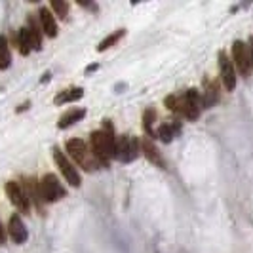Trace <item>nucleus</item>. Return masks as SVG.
<instances>
[{
  "instance_id": "1",
  "label": "nucleus",
  "mask_w": 253,
  "mask_h": 253,
  "mask_svg": "<svg viewBox=\"0 0 253 253\" xmlns=\"http://www.w3.org/2000/svg\"><path fill=\"white\" fill-rule=\"evenodd\" d=\"M116 152H118V141L114 137L113 126L107 120L105 129L91 133V154L97 166H107L113 158H116Z\"/></svg>"
},
{
  "instance_id": "2",
  "label": "nucleus",
  "mask_w": 253,
  "mask_h": 253,
  "mask_svg": "<svg viewBox=\"0 0 253 253\" xmlns=\"http://www.w3.org/2000/svg\"><path fill=\"white\" fill-rule=\"evenodd\" d=\"M67 152L71 154V158L75 160L76 164H80L84 169H93L97 168V162L93 158L91 151L88 149V145L82 139H69L67 141Z\"/></svg>"
},
{
  "instance_id": "3",
  "label": "nucleus",
  "mask_w": 253,
  "mask_h": 253,
  "mask_svg": "<svg viewBox=\"0 0 253 253\" xmlns=\"http://www.w3.org/2000/svg\"><path fill=\"white\" fill-rule=\"evenodd\" d=\"M202 95L198 89H187L185 95H181V114L189 120H196L202 113Z\"/></svg>"
},
{
  "instance_id": "4",
  "label": "nucleus",
  "mask_w": 253,
  "mask_h": 253,
  "mask_svg": "<svg viewBox=\"0 0 253 253\" xmlns=\"http://www.w3.org/2000/svg\"><path fill=\"white\" fill-rule=\"evenodd\" d=\"M40 190H42V198L44 202H57L65 196L63 185L59 183V179L53 173H46L40 181Z\"/></svg>"
},
{
  "instance_id": "5",
  "label": "nucleus",
  "mask_w": 253,
  "mask_h": 253,
  "mask_svg": "<svg viewBox=\"0 0 253 253\" xmlns=\"http://www.w3.org/2000/svg\"><path fill=\"white\" fill-rule=\"evenodd\" d=\"M53 160H55V164L59 168V171L63 173V177L67 179V183H71L73 187H80V175H78V171H76L75 164L67 158V154L63 151H59L57 147L53 149Z\"/></svg>"
},
{
  "instance_id": "6",
  "label": "nucleus",
  "mask_w": 253,
  "mask_h": 253,
  "mask_svg": "<svg viewBox=\"0 0 253 253\" xmlns=\"http://www.w3.org/2000/svg\"><path fill=\"white\" fill-rule=\"evenodd\" d=\"M219 73H221V82H223V86L227 91H232V89L236 88V80H238V76H236V69H234V65H232V59H228V55L225 51H219Z\"/></svg>"
},
{
  "instance_id": "7",
  "label": "nucleus",
  "mask_w": 253,
  "mask_h": 253,
  "mask_svg": "<svg viewBox=\"0 0 253 253\" xmlns=\"http://www.w3.org/2000/svg\"><path fill=\"white\" fill-rule=\"evenodd\" d=\"M232 65L234 69H238L242 76H248L252 73V65H250V55H248V46L242 40L232 42Z\"/></svg>"
},
{
  "instance_id": "8",
  "label": "nucleus",
  "mask_w": 253,
  "mask_h": 253,
  "mask_svg": "<svg viewBox=\"0 0 253 253\" xmlns=\"http://www.w3.org/2000/svg\"><path fill=\"white\" fill-rule=\"evenodd\" d=\"M141 147H139V141L135 139V137H129V135H122L120 139H118V152H116V158L120 160V162H133L135 158H137V154H139Z\"/></svg>"
},
{
  "instance_id": "9",
  "label": "nucleus",
  "mask_w": 253,
  "mask_h": 253,
  "mask_svg": "<svg viewBox=\"0 0 253 253\" xmlns=\"http://www.w3.org/2000/svg\"><path fill=\"white\" fill-rule=\"evenodd\" d=\"M6 194H8V198H10V202L17 208V210H21L23 213L29 211V208H31V202H29V192H27L17 181H8L6 183Z\"/></svg>"
},
{
  "instance_id": "10",
  "label": "nucleus",
  "mask_w": 253,
  "mask_h": 253,
  "mask_svg": "<svg viewBox=\"0 0 253 253\" xmlns=\"http://www.w3.org/2000/svg\"><path fill=\"white\" fill-rule=\"evenodd\" d=\"M141 147V152L145 154V158L149 160V162H152L154 166H158V168H164V160H162V154L158 152V149H156V145L152 143L151 137H143L139 143Z\"/></svg>"
},
{
  "instance_id": "11",
  "label": "nucleus",
  "mask_w": 253,
  "mask_h": 253,
  "mask_svg": "<svg viewBox=\"0 0 253 253\" xmlns=\"http://www.w3.org/2000/svg\"><path fill=\"white\" fill-rule=\"evenodd\" d=\"M8 234H10V238H12L15 244H23L27 240V228L23 225V221H21V217L17 215H12L10 217V223H8Z\"/></svg>"
},
{
  "instance_id": "12",
  "label": "nucleus",
  "mask_w": 253,
  "mask_h": 253,
  "mask_svg": "<svg viewBox=\"0 0 253 253\" xmlns=\"http://www.w3.org/2000/svg\"><path fill=\"white\" fill-rule=\"evenodd\" d=\"M38 19H40V27L44 31V35L50 38L57 37V23H55V15L48 10V8H40L38 12Z\"/></svg>"
},
{
  "instance_id": "13",
  "label": "nucleus",
  "mask_w": 253,
  "mask_h": 253,
  "mask_svg": "<svg viewBox=\"0 0 253 253\" xmlns=\"http://www.w3.org/2000/svg\"><path fill=\"white\" fill-rule=\"evenodd\" d=\"M204 86H206V91H204L202 95V107H211L213 103H217L219 99V86H217L215 82H211V80H204Z\"/></svg>"
},
{
  "instance_id": "14",
  "label": "nucleus",
  "mask_w": 253,
  "mask_h": 253,
  "mask_svg": "<svg viewBox=\"0 0 253 253\" xmlns=\"http://www.w3.org/2000/svg\"><path fill=\"white\" fill-rule=\"evenodd\" d=\"M86 116V109H73L69 113H65L61 118H59V129H67L69 126L76 124L78 120H82Z\"/></svg>"
},
{
  "instance_id": "15",
  "label": "nucleus",
  "mask_w": 253,
  "mask_h": 253,
  "mask_svg": "<svg viewBox=\"0 0 253 253\" xmlns=\"http://www.w3.org/2000/svg\"><path fill=\"white\" fill-rule=\"evenodd\" d=\"M82 95H84V89L82 88H71V89H63L55 99L53 103L55 105H65V103H73V101H78V99H82Z\"/></svg>"
},
{
  "instance_id": "16",
  "label": "nucleus",
  "mask_w": 253,
  "mask_h": 253,
  "mask_svg": "<svg viewBox=\"0 0 253 253\" xmlns=\"http://www.w3.org/2000/svg\"><path fill=\"white\" fill-rule=\"evenodd\" d=\"M179 129H181V124H175V122H168V124H162V126L158 127V131L154 133V137H158V139H164L166 143H169V141L175 137V133H177Z\"/></svg>"
},
{
  "instance_id": "17",
  "label": "nucleus",
  "mask_w": 253,
  "mask_h": 253,
  "mask_svg": "<svg viewBox=\"0 0 253 253\" xmlns=\"http://www.w3.org/2000/svg\"><path fill=\"white\" fill-rule=\"evenodd\" d=\"M27 31H29V37H31V46H33V50H40V48H42V33H40V27L37 25L35 17L29 19Z\"/></svg>"
},
{
  "instance_id": "18",
  "label": "nucleus",
  "mask_w": 253,
  "mask_h": 253,
  "mask_svg": "<svg viewBox=\"0 0 253 253\" xmlns=\"http://www.w3.org/2000/svg\"><path fill=\"white\" fill-rule=\"evenodd\" d=\"M12 63V55H10V46H8V38L0 35V71L8 69Z\"/></svg>"
},
{
  "instance_id": "19",
  "label": "nucleus",
  "mask_w": 253,
  "mask_h": 253,
  "mask_svg": "<svg viewBox=\"0 0 253 253\" xmlns=\"http://www.w3.org/2000/svg\"><path fill=\"white\" fill-rule=\"evenodd\" d=\"M17 48H19V51H21L23 55H29L31 50H33V46H31V37H29L27 27L19 29V33H17Z\"/></svg>"
},
{
  "instance_id": "20",
  "label": "nucleus",
  "mask_w": 253,
  "mask_h": 253,
  "mask_svg": "<svg viewBox=\"0 0 253 253\" xmlns=\"http://www.w3.org/2000/svg\"><path fill=\"white\" fill-rule=\"evenodd\" d=\"M29 189H31V192H29V198H33V200L37 202L38 210H42V204H44V198H42V190H40V183H38L37 179H31V181H29Z\"/></svg>"
},
{
  "instance_id": "21",
  "label": "nucleus",
  "mask_w": 253,
  "mask_h": 253,
  "mask_svg": "<svg viewBox=\"0 0 253 253\" xmlns=\"http://www.w3.org/2000/svg\"><path fill=\"white\" fill-rule=\"evenodd\" d=\"M154 120H156V111L154 109H147L145 114H143V127L147 131V137H151V139L154 137V129H152Z\"/></svg>"
},
{
  "instance_id": "22",
  "label": "nucleus",
  "mask_w": 253,
  "mask_h": 253,
  "mask_svg": "<svg viewBox=\"0 0 253 253\" xmlns=\"http://www.w3.org/2000/svg\"><path fill=\"white\" fill-rule=\"evenodd\" d=\"M124 35H126V31H124V29H120L118 33H113V35H109V37L105 38V40H103L101 44L97 46V51H105V50H109V48H111L113 44H116V42H118L120 38L124 37Z\"/></svg>"
},
{
  "instance_id": "23",
  "label": "nucleus",
  "mask_w": 253,
  "mask_h": 253,
  "mask_svg": "<svg viewBox=\"0 0 253 253\" xmlns=\"http://www.w3.org/2000/svg\"><path fill=\"white\" fill-rule=\"evenodd\" d=\"M50 6L59 19H67V15H69V4L67 2H63V0H51Z\"/></svg>"
},
{
  "instance_id": "24",
  "label": "nucleus",
  "mask_w": 253,
  "mask_h": 253,
  "mask_svg": "<svg viewBox=\"0 0 253 253\" xmlns=\"http://www.w3.org/2000/svg\"><path fill=\"white\" fill-rule=\"evenodd\" d=\"M166 107H168L171 113L181 114V97H177V95H168V97H166Z\"/></svg>"
},
{
  "instance_id": "25",
  "label": "nucleus",
  "mask_w": 253,
  "mask_h": 253,
  "mask_svg": "<svg viewBox=\"0 0 253 253\" xmlns=\"http://www.w3.org/2000/svg\"><path fill=\"white\" fill-rule=\"evenodd\" d=\"M248 55H250V65H252V69H253V37L248 40Z\"/></svg>"
},
{
  "instance_id": "26",
  "label": "nucleus",
  "mask_w": 253,
  "mask_h": 253,
  "mask_svg": "<svg viewBox=\"0 0 253 253\" xmlns=\"http://www.w3.org/2000/svg\"><path fill=\"white\" fill-rule=\"evenodd\" d=\"M6 240V230H4V227H2V223H0V242Z\"/></svg>"
}]
</instances>
